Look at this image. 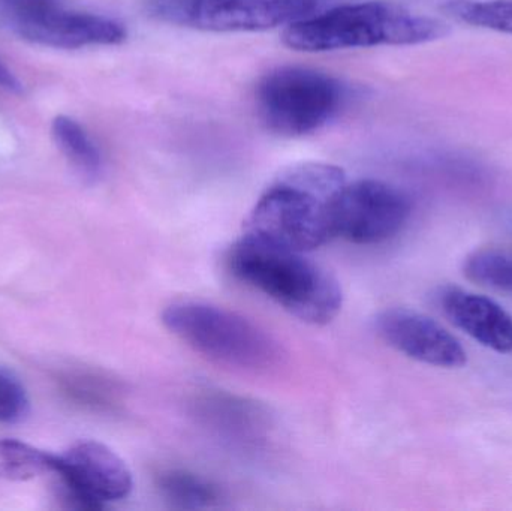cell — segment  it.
I'll return each mask as SVG.
<instances>
[{
    "label": "cell",
    "mask_w": 512,
    "mask_h": 511,
    "mask_svg": "<svg viewBox=\"0 0 512 511\" xmlns=\"http://www.w3.org/2000/svg\"><path fill=\"white\" fill-rule=\"evenodd\" d=\"M346 176L342 168L304 162L282 171L256 201L246 234L310 252L336 236V204Z\"/></svg>",
    "instance_id": "obj_1"
},
{
    "label": "cell",
    "mask_w": 512,
    "mask_h": 511,
    "mask_svg": "<svg viewBox=\"0 0 512 511\" xmlns=\"http://www.w3.org/2000/svg\"><path fill=\"white\" fill-rule=\"evenodd\" d=\"M227 263L237 279L303 323L324 326L342 309L339 281L307 252L245 233L228 252Z\"/></svg>",
    "instance_id": "obj_2"
},
{
    "label": "cell",
    "mask_w": 512,
    "mask_h": 511,
    "mask_svg": "<svg viewBox=\"0 0 512 511\" xmlns=\"http://www.w3.org/2000/svg\"><path fill=\"white\" fill-rule=\"evenodd\" d=\"M450 27L436 18L384 2L339 6L286 27L283 42L306 53L415 45L445 38Z\"/></svg>",
    "instance_id": "obj_3"
},
{
    "label": "cell",
    "mask_w": 512,
    "mask_h": 511,
    "mask_svg": "<svg viewBox=\"0 0 512 511\" xmlns=\"http://www.w3.org/2000/svg\"><path fill=\"white\" fill-rule=\"evenodd\" d=\"M162 323L195 353L239 371L268 372L279 368L285 356L279 342L254 321L212 303H171Z\"/></svg>",
    "instance_id": "obj_4"
},
{
    "label": "cell",
    "mask_w": 512,
    "mask_h": 511,
    "mask_svg": "<svg viewBox=\"0 0 512 511\" xmlns=\"http://www.w3.org/2000/svg\"><path fill=\"white\" fill-rule=\"evenodd\" d=\"M256 102L268 131L301 137L318 131L336 116L342 107L343 89L324 72L285 66L262 78Z\"/></svg>",
    "instance_id": "obj_5"
},
{
    "label": "cell",
    "mask_w": 512,
    "mask_h": 511,
    "mask_svg": "<svg viewBox=\"0 0 512 511\" xmlns=\"http://www.w3.org/2000/svg\"><path fill=\"white\" fill-rule=\"evenodd\" d=\"M319 0H150L164 23L204 32H261L310 17Z\"/></svg>",
    "instance_id": "obj_6"
},
{
    "label": "cell",
    "mask_w": 512,
    "mask_h": 511,
    "mask_svg": "<svg viewBox=\"0 0 512 511\" xmlns=\"http://www.w3.org/2000/svg\"><path fill=\"white\" fill-rule=\"evenodd\" d=\"M411 215V201L381 180L343 186L336 204V236L355 245H378L400 233Z\"/></svg>",
    "instance_id": "obj_7"
},
{
    "label": "cell",
    "mask_w": 512,
    "mask_h": 511,
    "mask_svg": "<svg viewBox=\"0 0 512 511\" xmlns=\"http://www.w3.org/2000/svg\"><path fill=\"white\" fill-rule=\"evenodd\" d=\"M56 473L69 494L87 509L125 500L134 488L131 470L116 452L96 441H83L56 455Z\"/></svg>",
    "instance_id": "obj_8"
},
{
    "label": "cell",
    "mask_w": 512,
    "mask_h": 511,
    "mask_svg": "<svg viewBox=\"0 0 512 511\" xmlns=\"http://www.w3.org/2000/svg\"><path fill=\"white\" fill-rule=\"evenodd\" d=\"M378 335L409 359L436 368L457 369L468 362L459 341L438 321L412 309L393 308L375 320Z\"/></svg>",
    "instance_id": "obj_9"
},
{
    "label": "cell",
    "mask_w": 512,
    "mask_h": 511,
    "mask_svg": "<svg viewBox=\"0 0 512 511\" xmlns=\"http://www.w3.org/2000/svg\"><path fill=\"white\" fill-rule=\"evenodd\" d=\"M11 29L27 41L66 50L87 45H116L126 39L125 26L119 21L66 11L63 6L24 18Z\"/></svg>",
    "instance_id": "obj_10"
},
{
    "label": "cell",
    "mask_w": 512,
    "mask_h": 511,
    "mask_svg": "<svg viewBox=\"0 0 512 511\" xmlns=\"http://www.w3.org/2000/svg\"><path fill=\"white\" fill-rule=\"evenodd\" d=\"M441 306L454 326L501 354L512 353V317L495 300L460 288L441 294Z\"/></svg>",
    "instance_id": "obj_11"
},
{
    "label": "cell",
    "mask_w": 512,
    "mask_h": 511,
    "mask_svg": "<svg viewBox=\"0 0 512 511\" xmlns=\"http://www.w3.org/2000/svg\"><path fill=\"white\" fill-rule=\"evenodd\" d=\"M156 485L161 494L180 509H212L222 498L218 486L210 480L176 468L162 471Z\"/></svg>",
    "instance_id": "obj_12"
},
{
    "label": "cell",
    "mask_w": 512,
    "mask_h": 511,
    "mask_svg": "<svg viewBox=\"0 0 512 511\" xmlns=\"http://www.w3.org/2000/svg\"><path fill=\"white\" fill-rule=\"evenodd\" d=\"M56 473V455L17 440H0V479L26 482Z\"/></svg>",
    "instance_id": "obj_13"
},
{
    "label": "cell",
    "mask_w": 512,
    "mask_h": 511,
    "mask_svg": "<svg viewBox=\"0 0 512 511\" xmlns=\"http://www.w3.org/2000/svg\"><path fill=\"white\" fill-rule=\"evenodd\" d=\"M51 134L60 152L86 177H96L101 171V153L80 123L71 117L57 116Z\"/></svg>",
    "instance_id": "obj_14"
},
{
    "label": "cell",
    "mask_w": 512,
    "mask_h": 511,
    "mask_svg": "<svg viewBox=\"0 0 512 511\" xmlns=\"http://www.w3.org/2000/svg\"><path fill=\"white\" fill-rule=\"evenodd\" d=\"M442 12L460 23L512 35V0H450Z\"/></svg>",
    "instance_id": "obj_15"
},
{
    "label": "cell",
    "mask_w": 512,
    "mask_h": 511,
    "mask_svg": "<svg viewBox=\"0 0 512 511\" xmlns=\"http://www.w3.org/2000/svg\"><path fill=\"white\" fill-rule=\"evenodd\" d=\"M469 281L512 294V249L484 248L472 252L463 264Z\"/></svg>",
    "instance_id": "obj_16"
},
{
    "label": "cell",
    "mask_w": 512,
    "mask_h": 511,
    "mask_svg": "<svg viewBox=\"0 0 512 511\" xmlns=\"http://www.w3.org/2000/svg\"><path fill=\"white\" fill-rule=\"evenodd\" d=\"M203 414L209 420L221 426L222 429L233 431V434H243L251 431V426L261 423V413L255 405L240 401L234 396L215 395L204 399Z\"/></svg>",
    "instance_id": "obj_17"
},
{
    "label": "cell",
    "mask_w": 512,
    "mask_h": 511,
    "mask_svg": "<svg viewBox=\"0 0 512 511\" xmlns=\"http://www.w3.org/2000/svg\"><path fill=\"white\" fill-rule=\"evenodd\" d=\"M30 413V401L21 381L0 366V423L23 422Z\"/></svg>",
    "instance_id": "obj_18"
},
{
    "label": "cell",
    "mask_w": 512,
    "mask_h": 511,
    "mask_svg": "<svg viewBox=\"0 0 512 511\" xmlns=\"http://www.w3.org/2000/svg\"><path fill=\"white\" fill-rule=\"evenodd\" d=\"M57 6L62 0H0V21L11 29L18 21Z\"/></svg>",
    "instance_id": "obj_19"
},
{
    "label": "cell",
    "mask_w": 512,
    "mask_h": 511,
    "mask_svg": "<svg viewBox=\"0 0 512 511\" xmlns=\"http://www.w3.org/2000/svg\"><path fill=\"white\" fill-rule=\"evenodd\" d=\"M0 87L8 90V92L17 93V95H21L24 90L23 84L12 74L11 69L2 60H0Z\"/></svg>",
    "instance_id": "obj_20"
},
{
    "label": "cell",
    "mask_w": 512,
    "mask_h": 511,
    "mask_svg": "<svg viewBox=\"0 0 512 511\" xmlns=\"http://www.w3.org/2000/svg\"><path fill=\"white\" fill-rule=\"evenodd\" d=\"M510 225H511V227H512V219H511V221H510Z\"/></svg>",
    "instance_id": "obj_21"
}]
</instances>
